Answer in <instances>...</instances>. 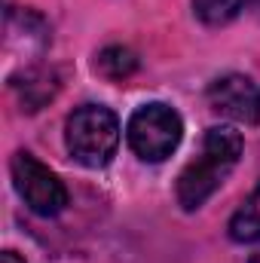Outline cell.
Returning a JSON list of instances; mask_svg holds the SVG:
<instances>
[{
    "label": "cell",
    "mask_w": 260,
    "mask_h": 263,
    "mask_svg": "<svg viewBox=\"0 0 260 263\" xmlns=\"http://www.w3.org/2000/svg\"><path fill=\"white\" fill-rule=\"evenodd\" d=\"M12 172V184L22 202L40 214V217H55L67 208V187L59 181L55 172H49L37 156H31L28 150H18L9 162Z\"/></svg>",
    "instance_id": "obj_4"
},
{
    "label": "cell",
    "mask_w": 260,
    "mask_h": 263,
    "mask_svg": "<svg viewBox=\"0 0 260 263\" xmlns=\"http://www.w3.org/2000/svg\"><path fill=\"white\" fill-rule=\"evenodd\" d=\"M254 0H193L196 18L208 28H220L227 22H233L242 9H248Z\"/></svg>",
    "instance_id": "obj_7"
},
{
    "label": "cell",
    "mask_w": 260,
    "mask_h": 263,
    "mask_svg": "<svg viewBox=\"0 0 260 263\" xmlns=\"http://www.w3.org/2000/svg\"><path fill=\"white\" fill-rule=\"evenodd\" d=\"M67 153L86 168H104L120 147V120L104 104H83L65 123Z\"/></svg>",
    "instance_id": "obj_2"
},
{
    "label": "cell",
    "mask_w": 260,
    "mask_h": 263,
    "mask_svg": "<svg viewBox=\"0 0 260 263\" xmlns=\"http://www.w3.org/2000/svg\"><path fill=\"white\" fill-rule=\"evenodd\" d=\"M208 104L233 123L260 126V86L245 73L217 77L208 86Z\"/></svg>",
    "instance_id": "obj_5"
},
{
    "label": "cell",
    "mask_w": 260,
    "mask_h": 263,
    "mask_svg": "<svg viewBox=\"0 0 260 263\" xmlns=\"http://www.w3.org/2000/svg\"><path fill=\"white\" fill-rule=\"evenodd\" d=\"M126 138H129V147L138 159L162 162L178 150V144L184 138V120L175 107L153 101V104L138 107L129 117Z\"/></svg>",
    "instance_id": "obj_3"
},
{
    "label": "cell",
    "mask_w": 260,
    "mask_h": 263,
    "mask_svg": "<svg viewBox=\"0 0 260 263\" xmlns=\"http://www.w3.org/2000/svg\"><path fill=\"white\" fill-rule=\"evenodd\" d=\"M248 263H260V251H254V254H251V260Z\"/></svg>",
    "instance_id": "obj_10"
},
{
    "label": "cell",
    "mask_w": 260,
    "mask_h": 263,
    "mask_svg": "<svg viewBox=\"0 0 260 263\" xmlns=\"http://www.w3.org/2000/svg\"><path fill=\"white\" fill-rule=\"evenodd\" d=\"M0 263H25L15 251H3V257H0Z\"/></svg>",
    "instance_id": "obj_9"
},
{
    "label": "cell",
    "mask_w": 260,
    "mask_h": 263,
    "mask_svg": "<svg viewBox=\"0 0 260 263\" xmlns=\"http://www.w3.org/2000/svg\"><path fill=\"white\" fill-rule=\"evenodd\" d=\"M230 239L239 245H251L260 242V184L251 196L245 199V205L230 217Z\"/></svg>",
    "instance_id": "obj_6"
},
{
    "label": "cell",
    "mask_w": 260,
    "mask_h": 263,
    "mask_svg": "<svg viewBox=\"0 0 260 263\" xmlns=\"http://www.w3.org/2000/svg\"><path fill=\"white\" fill-rule=\"evenodd\" d=\"M242 147H245V141L233 126H211L202 138V153L178 178V187H175L178 205L184 211L202 208L220 190L227 175L236 168V162L242 156Z\"/></svg>",
    "instance_id": "obj_1"
},
{
    "label": "cell",
    "mask_w": 260,
    "mask_h": 263,
    "mask_svg": "<svg viewBox=\"0 0 260 263\" xmlns=\"http://www.w3.org/2000/svg\"><path fill=\"white\" fill-rule=\"evenodd\" d=\"M95 67H98L107 80H126V77L135 73L138 59H135V52L126 49V46H107V49L98 55Z\"/></svg>",
    "instance_id": "obj_8"
}]
</instances>
